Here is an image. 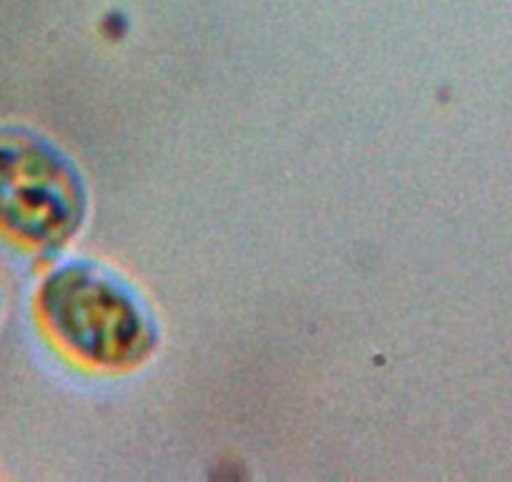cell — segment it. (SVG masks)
Returning <instances> with one entry per match:
<instances>
[{
	"label": "cell",
	"mask_w": 512,
	"mask_h": 482,
	"mask_svg": "<svg viewBox=\"0 0 512 482\" xmlns=\"http://www.w3.org/2000/svg\"><path fill=\"white\" fill-rule=\"evenodd\" d=\"M86 214V191L71 161L26 129H0V234L48 249L71 239Z\"/></svg>",
	"instance_id": "cell-2"
},
{
	"label": "cell",
	"mask_w": 512,
	"mask_h": 482,
	"mask_svg": "<svg viewBox=\"0 0 512 482\" xmlns=\"http://www.w3.org/2000/svg\"><path fill=\"white\" fill-rule=\"evenodd\" d=\"M36 309L56 344L88 365H136L154 344L151 317L134 289L93 264L53 269L38 287Z\"/></svg>",
	"instance_id": "cell-1"
}]
</instances>
